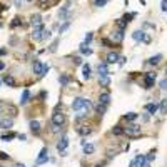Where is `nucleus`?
I'll return each instance as SVG.
<instances>
[{
    "label": "nucleus",
    "mask_w": 167,
    "mask_h": 167,
    "mask_svg": "<svg viewBox=\"0 0 167 167\" xmlns=\"http://www.w3.org/2000/svg\"><path fill=\"white\" fill-rule=\"evenodd\" d=\"M89 107H90V100L84 99V97H77V99H74V102H72V109H74V111H82V109H85V111L89 112Z\"/></svg>",
    "instance_id": "1"
},
{
    "label": "nucleus",
    "mask_w": 167,
    "mask_h": 167,
    "mask_svg": "<svg viewBox=\"0 0 167 167\" xmlns=\"http://www.w3.org/2000/svg\"><path fill=\"white\" fill-rule=\"evenodd\" d=\"M125 134H127L129 137H132V139H136V137H140V127L136 124L129 125V127H125Z\"/></svg>",
    "instance_id": "2"
},
{
    "label": "nucleus",
    "mask_w": 167,
    "mask_h": 167,
    "mask_svg": "<svg viewBox=\"0 0 167 167\" xmlns=\"http://www.w3.org/2000/svg\"><path fill=\"white\" fill-rule=\"evenodd\" d=\"M67 145H69V137L62 136V137H60V140L57 142V150L62 152V156H65V154H67Z\"/></svg>",
    "instance_id": "3"
},
{
    "label": "nucleus",
    "mask_w": 167,
    "mask_h": 167,
    "mask_svg": "<svg viewBox=\"0 0 167 167\" xmlns=\"http://www.w3.org/2000/svg\"><path fill=\"white\" fill-rule=\"evenodd\" d=\"M144 80H145V87L144 89H152L154 82H156V72H145Z\"/></svg>",
    "instance_id": "4"
},
{
    "label": "nucleus",
    "mask_w": 167,
    "mask_h": 167,
    "mask_svg": "<svg viewBox=\"0 0 167 167\" xmlns=\"http://www.w3.org/2000/svg\"><path fill=\"white\" fill-rule=\"evenodd\" d=\"M44 30H45L44 23L34 25V32H32V37H34V40H42V34H44Z\"/></svg>",
    "instance_id": "5"
},
{
    "label": "nucleus",
    "mask_w": 167,
    "mask_h": 167,
    "mask_svg": "<svg viewBox=\"0 0 167 167\" xmlns=\"http://www.w3.org/2000/svg\"><path fill=\"white\" fill-rule=\"evenodd\" d=\"M47 161H48V149H47V147H44L42 150H40L39 157H37V162H35V167H37V165H40V164H45Z\"/></svg>",
    "instance_id": "6"
},
{
    "label": "nucleus",
    "mask_w": 167,
    "mask_h": 167,
    "mask_svg": "<svg viewBox=\"0 0 167 167\" xmlns=\"http://www.w3.org/2000/svg\"><path fill=\"white\" fill-rule=\"evenodd\" d=\"M64 122H65V115H64V114L55 112L54 115H52V124H55V125H64Z\"/></svg>",
    "instance_id": "7"
},
{
    "label": "nucleus",
    "mask_w": 167,
    "mask_h": 167,
    "mask_svg": "<svg viewBox=\"0 0 167 167\" xmlns=\"http://www.w3.org/2000/svg\"><path fill=\"white\" fill-rule=\"evenodd\" d=\"M145 37H147V35H145L144 30H136V32L132 34V39L136 40V42H144Z\"/></svg>",
    "instance_id": "8"
},
{
    "label": "nucleus",
    "mask_w": 167,
    "mask_h": 167,
    "mask_svg": "<svg viewBox=\"0 0 167 167\" xmlns=\"http://www.w3.org/2000/svg\"><path fill=\"white\" fill-rule=\"evenodd\" d=\"M111 37H112L114 42H122V40H124V30H122V28H119V30L114 32Z\"/></svg>",
    "instance_id": "9"
},
{
    "label": "nucleus",
    "mask_w": 167,
    "mask_h": 167,
    "mask_svg": "<svg viewBox=\"0 0 167 167\" xmlns=\"http://www.w3.org/2000/svg\"><path fill=\"white\" fill-rule=\"evenodd\" d=\"M97 70H99V77H102V75H109V67H107V62L99 64Z\"/></svg>",
    "instance_id": "10"
},
{
    "label": "nucleus",
    "mask_w": 167,
    "mask_h": 167,
    "mask_svg": "<svg viewBox=\"0 0 167 167\" xmlns=\"http://www.w3.org/2000/svg\"><path fill=\"white\" fill-rule=\"evenodd\" d=\"M42 67H44V64L40 62V60H35L34 65H32V70H34V74L42 75Z\"/></svg>",
    "instance_id": "11"
},
{
    "label": "nucleus",
    "mask_w": 167,
    "mask_h": 167,
    "mask_svg": "<svg viewBox=\"0 0 167 167\" xmlns=\"http://www.w3.org/2000/svg\"><path fill=\"white\" fill-rule=\"evenodd\" d=\"M119 59H120L119 54H115V52H111V54L107 55V60H105V62H107V64H117V62H119Z\"/></svg>",
    "instance_id": "12"
},
{
    "label": "nucleus",
    "mask_w": 167,
    "mask_h": 167,
    "mask_svg": "<svg viewBox=\"0 0 167 167\" xmlns=\"http://www.w3.org/2000/svg\"><path fill=\"white\" fill-rule=\"evenodd\" d=\"M99 102H100V104H105V105H109V104H111V94H109V92H104V94H100V95H99Z\"/></svg>",
    "instance_id": "13"
},
{
    "label": "nucleus",
    "mask_w": 167,
    "mask_h": 167,
    "mask_svg": "<svg viewBox=\"0 0 167 167\" xmlns=\"http://www.w3.org/2000/svg\"><path fill=\"white\" fill-rule=\"evenodd\" d=\"M82 75H84V79H90L92 77V70H90V65L89 64H84V67H82Z\"/></svg>",
    "instance_id": "14"
},
{
    "label": "nucleus",
    "mask_w": 167,
    "mask_h": 167,
    "mask_svg": "<svg viewBox=\"0 0 167 167\" xmlns=\"http://www.w3.org/2000/svg\"><path fill=\"white\" fill-rule=\"evenodd\" d=\"M157 109H159V105L156 104V102H150V104H147L145 105V111H147L150 115H154V114L157 112Z\"/></svg>",
    "instance_id": "15"
},
{
    "label": "nucleus",
    "mask_w": 167,
    "mask_h": 167,
    "mask_svg": "<svg viewBox=\"0 0 167 167\" xmlns=\"http://www.w3.org/2000/svg\"><path fill=\"white\" fill-rule=\"evenodd\" d=\"M12 125H14V120L12 119H2L0 120V127L2 129H12Z\"/></svg>",
    "instance_id": "16"
},
{
    "label": "nucleus",
    "mask_w": 167,
    "mask_h": 167,
    "mask_svg": "<svg viewBox=\"0 0 167 167\" xmlns=\"http://www.w3.org/2000/svg\"><path fill=\"white\" fill-rule=\"evenodd\" d=\"M94 152H95V145H94V144H85V145H84V154H87V156H92Z\"/></svg>",
    "instance_id": "17"
},
{
    "label": "nucleus",
    "mask_w": 167,
    "mask_h": 167,
    "mask_svg": "<svg viewBox=\"0 0 167 167\" xmlns=\"http://www.w3.org/2000/svg\"><path fill=\"white\" fill-rule=\"evenodd\" d=\"M3 82L9 85V87H15V85H17V82H15V79L12 75H5L3 77Z\"/></svg>",
    "instance_id": "18"
},
{
    "label": "nucleus",
    "mask_w": 167,
    "mask_h": 167,
    "mask_svg": "<svg viewBox=\"0 0 167 167\" xmlns=\"http://www.w3.org/2000/svg\"><path fill=\"white\" fill-rule=\"evenodd\" d=\"M28 99H30V92H28V89H25L22 94V99H20V105H25L28 102Z\"/></svg>",
    "instance_id": "19"
},
{
    "label": "nucleus",
    "mask_w": 167,
    "mask_h": 167,
    "mask_svg": "<svg viewBox=\"0 0 167 167\" xmlns=\"http://www.w3.org/2000/svg\"><path fill=\"white\" fill-rule=\"evenodd\" d=\"M161 60H162V55L157 54L156 57H150V59L147 60V64H149V65H157L159 62H161Z\"/></svg>",
    "instance_id": "20"
},
{
    "label": "nucleus",
    "mask_w": 167,
    "mask_h": 167,
    "mask_svg": "<svg viewBox=\"0 0 167 167\" xmlns=\"http://www.w3.org/2000/svg\"><path fill=\"white\" fill-rule=\"evenodd\" d=\"M112 134H114V136H124L125 129H122L120 125H114V127H112Z\"/></svg>",
    "instance_id": "21"
},
{
    "label": "nucleus",
    "mask_w": 167,
    "mask_h": 167,
    "mask_svg": "<svg viewBox=\"0 0 167 167\" xmlns=\"http://www.w3.org/2000/svg\"><path fill=\"white\" fill-rule=\"evenodd\" d=\"M80 54L82 55H92V48L87 47V44H82V45H80Z\"/></svg>",
    "instance_id": "22"
},
{
    "label": "nucleus",
    "mask_w": 167,
    "mask_h": 167,
    "mask_svg": "<svg viewBox=\"0 0 167 167\" xmlns=\"http://www.w3.org/2000/svg\"><path fill=\"white\" fill-rule=\"evenodd\" d=\"M30 130H32L34 134H39V132H40V124H39L37 120H32V122H30Z\"/></svg>",
    "instance_id": "23"
},
{
    "label": "nucleus",
    "mask_w": 167,
    "mask_h": 167,
    "mask_svg": "<svg viewBox=\"0 0 167 167\" xmlns=\"http://www.w3.org/2000/svg\"><path fill=\"white\" fill-rule=\"evenodd\" d=\"M137 117H139V114H136V112H129V114H125L124 115V119L127 120V122H134L137 119Z\"/></svg>",
    "instance_id": "24"
},
{
    "label": "nucleus",
    "mask_w": 167,
    "mask_h": 167,
    "mask_svg": "<svg viewBox=\"0 0 167 167\" xmlns=\"http://www.w3.org/2000/svg\"><path fill=\"white\" fill-rule=\"evenodd\" d=\"M77 132H79L80 136H90V134H92V129H89V127H85V125H82L80 129H77Z\"/></svg>",
    "instance_id": "25"
},
{
    "label": "nucleus",
    "mask_w": 167,
    "mask_h": 167,
    "mask_svg": "<svg viewBox=\"0 0 167 167\" xmlns=\"http://www.w3.org/2000/svg\"><path fill=\"white\" fill-rule=\"evenodd\" d=\"M95 111H97V114H100V115H102V114H105V111H107V105L99 102V104L95 105Z\"/></svg>",
    "instance_id": "26"
},
{
    "label": "nucleus",
    "mask_w": 167,
    "mask_h": 167,
    "mask_svg": "<svg viewBox=\"0 0 167 167\" xmlns=\"http://www.w3.org/2000/svg\"><path fill=\"white\" fill-rule=\"evenodd\" d=\"M30 22H32V25H39V23H42V17L39 14H35V15H32Z\"/></svg>",
    "instance_id": "27"
},
{
    "label": "nucleus",
    "mask_w": 167,
    "mask_h": 167,
    "mask_svg": "<svg viewBox=\"0 0 167 167\" xmlns=\"http://www.w3.org/2000/svg\"><path fill=\"white\" fill-rule=\"evenodd\" d=\"M99 84H100V85H104V87H107V85L111 84V80H109V75H102V77H99Z\"/></svg>",
    "instance_id": "28"
},
{
    "label": "nucleus",
    "mask_w": 167,
    "mask_h": 167,
    "mask_svg": "<svg viewBox=\"0 0 167 167\" xmlns=\"http://www.w3.org/2000/svg\"><path fill=\"white\" fill-rule=\"evenodd\" d=\"M161 114H162V115H165V114H167V99L161 100Z\"/></svg>",
    "instance_id": "29"
},
{
    "label": "nucleus",
    "mask_w": 167,
    "mask_h": 167,
    "mask_svg": "<svg viewBox=\"0 0 167 167\" xmlns=\"http://www.w3.org/2000/svg\"><path fill=\"white\" fill-rule=\"evenodd\" d=\"M67 12H69V3H67V5H64L62 9H60V12H59V17H60V19H65Z\"/></svg>",
    "instance_id": "30"
},
{
    "label": "nucleus",
    "mask_w": 167,
    "mask_h": 167,
    "mask_svg": "<svg viewBox=\"0 0 167 167\" xmlns=\"http://www.w3.org/2000/svg\"><path fill=\"white\" fill-rule=\"evenodd\" d=\"M59 42H60V39L54 40V42H52V45L48 47V52H55V50H57V45H59Z\"/></svg>",
    "instance_id": "31"
},
{
    "label": "nucleus",
    "mask_w": 167,
    "mask_h": 167,
    "mask_svg": "<svg viewBox=\"0 0 167 167\" xmlns=\"http://www.w3.org/2000/svg\"><path fill=\"white\" fill-rule=\"evenodd\" d=\"M105 3H107V0H95V2H94V7H97V9H100V7H104Z\"/></svg>",
    "instance_id": "32"
},
{
    "label": "nucleus",
    "mask_w": 167,
    "mask_h": 167,
    "mask_svg": "<svg viewBox=\"0 0 167 167\" xmlns=\"http://www.w3.org/2000/svg\"><path fill=\"white\" fill-rule=\"evenodd\" d=\"M59 82L62 84V85H67V84H69V77L65 75V74H64V75H60V77H59Z\"/></svg>",
    "instance_id": "33"
},
{
    "label": "nucleus",
    "mask_w": 167,
    "mask_h": 167,
    "mask_svg": "<svg viewBox=\"0 0 167 167\" xmlns=\"http://www.w3.org/2000/svg\"><path fill=\"white\" fill-rule=\"evenodd\" d=\"M14 137H17V136H15V134L14 132H10V134H5V136H2V140H10V139H14Z\"/></svg>",
    "instance_id": "34"
},
{
    "label": "nucleus",
    "mask_w": 167,
    "mask_h": 167,
    "mask_svg": "<svg viewBox=\"0 0 167 167\" xmlns=\"http://www.w3.org/2000/svg\"><path fill=\"white\" fill-rule=\"evenodd\" d=\"M69 25H70V22H69V20H65V23H64V25L59 28V34H62V32H65V30H67V28H69Z\"/></svg>",
    "instance_id": "35"
},
{
    "label": "nucleus",
    "mask_w": 167,
    "mask_h": 167,
    "mask_svg": "<svg viewBox=\"0 0 167 167\" xmlns=\"http://www.w3.org/2000/svg\"><path fill=\"white\" fill-rule=\"evenodd\" d=\"M92 37H94V35H92V32H89V34L85 35V39H84V44H87V45H89V44L92 42Z\"/></svg>",
    "instance_id": "36"
},
{
    "label": "nucleus",
    "mask_w": 167,
    "mask_h": 167,
    "mask_svg": "<svg viewBox=\"0 0 167 167\" xmlns=\"http://www.w3.org/2000/svg\"><path fill=\"white\" fill-rule=\"evenodd\" d=\"M48 70H50V65H48V64H44V67H42V75H47ZM42 75H40V77H42Z\"/></svg>",
    "instance_id": "37"
},
{
    "label": "nucleus",
    "mask_w": 167,
    "mask_h": 167,
    "mask_svg": "<svg viewBox=\"0 0 167 167\" xmlns=\"http://www.w3.org/2000/svg\"><path fill=\"white\" fill-rule=\"evenodd\" d=\"M50 37H52L50 30H44V34H42V40H48Z\"/></svg>",
    "instance_id": "38"
},
{
    "label": "nucleus",
    "mask_w": 167,
    "mask_h": 167,
    "mask_svg": "<svg viewBox=\"0 0 167 167\" xmlns=\"http://www.w3.org/2000/svg\"><path fill=\"white\" fill-rule=\"evenodd\" d=\"M159 85H161V89H162V90H167V79L161 80V82H159Z\"/></svg>",
    "instance_id": "39"
},
{
    "label": "nucleus",
    "mask_w": 167,
    "mask_h": 167,
    "mask_svg": "<svg viewBox=\"0 0 167 167\" xmlns=\"http://www.w3.org/2000/svg\"><path fill=\"white\" fill-rule=\"evenodd\" d=\"M161 9H162V12H167V0H162L161 2Z\"/></svg>",
    "instance_id": "40"
},
{
    "label": "nucleus",
    "mask_w": 167,
    "mask_h": 167,
    "mask_svg": "<svg viewBox=\"0 0 167 167\" xmlns=\"http://www.w3.org/2000/svg\"><path fill=\"white\" fill-rule=\"evenodd\" d=\"M102 45H105V47H112V42L109 39H104L102 40Z\"/></svg>",
    "instance_id": "41"
},
{
    "label": "nucleus",
    "mask_w": 167,
    "mask_h": 167,
    "mask_svg": "<svg viewBox=\"0 0 167 167\" xmlns=\"http://www.w3.org/2000/svg\"><path fill=\"white\" fill-rule=\"evenodd\" d=\"M149 119H150V114H144V115H142V120L144 122H149Z\"/></svg>",
    "instance_id": "42"
},
{
    "label": "nucleus",
    "mask_w": 167,
    "mask_h": 167,
    "mask_svg": "<svg viewBox=\"0 0 167 167\" xmlns=\"http://www.w3.org/2000/svg\"><path fill=\"white\" fill-rule=\"evenodd\" d=\"M154 157H156V154H154V152H150V154H149V156L145 157V159H147V162H150V161H152Z\"/></svg>",
    "instance_id": "43"
},
{
    "label": "nucleus",
    "mask_w": 167,
    "mask_h": 167,
    "mask_svg": "<svg viewBox=\"0 0 167 167\" xmlns=\"http://www.w3.org/2000/svg\"><path fill=\"white\" fill-rule=\"evenodd\" d=\"M74 64H75V65H80V64H82V60H80V57H75V59H74Z\"/></svg>",
    "instance_id": "44"
},
{
    "label": "nucleus",
    "mask_w": 167,
    "mask_h": 167,
    "mask_svg": "<svg viewBox=\"0 0 167 167\" xmlns=\"http://www.w3.org/2000/svg\"><path fill=\"white\" fill-rule=\"evenodd\" d=\"M19 25V19H14V22L10 23V27H17Z\"/></svg>",
    "instance_id": "45"
},
{
    "label": "nucleus",
    "mask_w": 167,
    "mask_h": 167,
    "mask_svg": "<svg viewBox=\"0 0 167 167\" xmlns=\"http://www.w3.org/2000/svg\"><path fill=\"white\" fill-rule=\"evenodd\" d=\"M0 159H7V161H9V159H10V157H9V156H7V154H5V152H0Z\"/></svg>",
    "instance_id": "46"
},
{
    "label": "nucleus",
    "mask_w": 167,
    "mask_h": 167,
    "mask_svg": "<svg viewBox=\"0 0 167 167\" xmlns=\"http://www.w3.org/2000/svg\"><path fill=\"white\" fill-rule=\"evenodd\" d=\"M125 60H127L125 57H120V59H119V65H124V64H125Z\"/></svg>",
    "instance_id": "47"
},
{
    "label": "nucleus",
    "mask_w": 167,
    "mask_h": 167,
    "mask_svg": "<svg viewBox=\"0 0 167 167\" xmlns=\"http://www.w3.org/2000/svg\"><path fill=\"white\" fill-rule=\"evenodd\" d=\"M144 27H147V28H154V25H152V23H149V22H145V23H144Z\"/></svg>",
    "instance_id": "48"
},
{
    "label": "nucleus",
    "mask_w": 167,
    "mask_h": 167,
    "mask_svg": "<svg viewBox=\"0 0 167 167\" xmlns=\"http://www.w3.org/2000/svg\"><path fill=\"white\" fill-rule=\"evenodd\" d=\"M7 54V48H0V55H5Z\"/></svg>",
    "instance_id": "49"
},
{
    "label": "nucleus",
    "mask_w": 167,
    "mask_h": 167,
    "mask_svg": "<svg viewBox=\"0 0 167 167\" xmlns=\"http://www.w3.org/2000/svg\"><path fill=\"white\" fill-rule=\"evenodd\" d=\"M20 3H22V0H15V7H20Z\"/></svg>",
    "instance_id": "50"
},
{
    "label": "nucleus",
    "mask_w": 167,
    "mask_h": 167,
    "mask_svg": "<svg viewBox=\"0 0 167 167\" xmlns=\"http://www.w3.org/2000/svg\"><path fill=\"white\" fill-rule=\"evenodd\" d=\"M3 69H5V64H3V62H0V70H3Z\"/></svg>",
    "instance_id": "51"
},
{
    "label": "nucleus",
    "mask_w": 167,
    "mask_h": 167,
    "mask_svg": "<svg viewBox=\"0 0 167 167\" xmlns=\"http://www.w3.org/2000/svg\"><path fill=\"white\" fill-rule=\"evenodd\" d=\"M142 167H150V162H145V164L142 165Z\"/></svg>",
    "instance_id": "52"
},
{
    "label": "nucleus",
    "mask_w": 167,
    "mask_h": 167,
    "mask_svg": "<svg viewBox=\"0 0 167 167\" xmlns=\"http://www.w3.org/2000/svg\"><path fill=\"white\" fill-rule=\"evenodd\" d=\"M15 167H25V165H23V164H17V165H15Z\"/></svg>",
    "instance_id": "53"
},
{
    "label": "nucleus",
    "mask_w": 167,
    "mask_h": 167,
    "mask_svg": "<svg viewBox=\"0 0 167 167\" xmlns=\"http://www.w3.org/2000/svg\"><path fill=\"white\" fill-rule=\"evenodd\" d=\"M165 74H167V65H165Z\"/></svg>",
    "instance_id": "54"
},
{
    "label": "nucleus",
    "mask_w": 167,
    "mask_h": 167,
    "mask_svg": "<svg viewBox=\"0 0 167 167\" xmlns=\"http://www.w3.org/2000/svg\"><path fill=\"white\" fill-rule=\"evenodd\" d=\"M27 2H34V0H27Z\"/></svg>",
    "instance_id": "55"
}]
</instances>
